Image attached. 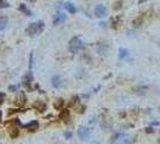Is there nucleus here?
Returning <instances> with one entry per match:
<instances>
[{"mask_svg":"<svg viewBox=\"0 0 160 144\" xmlns=\"http://www.w3.org/2000/svg\"><path fill=\"white\" fill-rule=\"evenodd\" d=\"M60 119L61 120H65V121H69V119H70V112L67 111V109H64V111H61L60 113Z\"/></svg>","mask_w":160,"mask_h":144,"instance_id":"nucleus-12","label":"nucleus"},{"mask_svg":"<svg viewBox=\"0 0 160 144\" xmlns=\"http://www.w3.org/2000/svg\"><path fill=\"white\" fill-rule=\"evenodd\" d=\"M64 9L67 11L69 13H71V15H75L77 12V9H76V6L72 3H65L64 4Z\"/></svg>","mask_w":160,"mask_h":144,"instance_id":"nucleus-7","label":"nucleus"},{"mask_svg":"<svg viewBox=\"0 0 160 144\" xmlns=\"http://www.w3.org/2000/svg\"><path fill=\"white\" fill-rule=\"evenodd\" d=\"M111 23H112V27L116 29V28H118V24L121 23V17H116V18H112L111 19Z\"/></svg>","mask_w":160,"mask_h":144,"instance_id":"nucleus-16","label":"nucleus"},{"mask_svg":"<svg viewBox=\"0 0 160 144\" xmlns=\"http://www.w3.org/2000/svg\"><path fill=\"white\" fill-rule=\"evenodd\" d=\"M34 107H35L37 111L43 112L45 109H46V103L42 102V101H36V102H34Z\"/></svg>","mask_w":160,"mask_h":144,"instance_id":"nucleus-11","label":"nucleus"},{"mask_svg":"<svg viewBox=\"0 0 160 144\" xmlns=\"http://www.w3.org/2000/svg\"><path fill=\"white\" fill-rule=\"evenodd\" d=\"M22 82H23V85H24L27 89L31 90V83H33V74H31V72L25 73V76L22 78Z\"/></svg>","mask_w":160,"mask_h":144,"instance_id":"nucleus-5","label":"nucleus"},{"mask_svg":"<svg viewBox=\"0 0 160 144\" xmlns=\"http://www.w3.org/2000/svg\"><path fill=\"white\" fill-rule=\"evenodd\" d=\"M79 99H78V96H73L72 99L70 100V106H76L77 103H78Z\"/></svg>","mask_w":160,"mask_h":144,"instance_id":"nucleus-19","label":"nucleus"},{"mask_svg":"<svg viewBox=\"0 0 160 144\" xmlns=\"http://www.w3.org/2000/svg\"><path fill=\"white\" fill-rule=\"evenodd\" d=\"M12 130H13V131H10V136L12 137V138H15V137L18 136V129H17V127H13Z\"/></svg>","mask_w":160,"mask_h":144,"instance_id":"nucleus-20","label":"nucleus"},{"mask_svg":"<svg viewBox=\"0 0 160 144\" xmlns=\"http://www.w3.org/2000/svg\"><path fill=\"white\" fill-rule=\"evenodd\" d=\"M0 120H1V113H0Z\"/></svg>","mask_w":160,"mask_h":144,"instance_id":"nucleus-29","label":"nucleus"},{"mask_svg":"<svg viewBox=\"0 0 160 144\" xmlns=\"http://www.w3.org/2000/svg\"><path fill=\"white\" fill-rule=\"evenodd\" d=\"M4 101H5V94H3V93H0V106L4 103Z\"/></svg>","mask_w":160,"mask_h":144,"instance_id":"nucleus-23","label":"nucleus"},{"mask_svg":"<svg viewBox=\"0 0 160 144\" xmlns=\"http://www.w3.org/2000/svg\"><path fill=\"white\" fill-rule=\"evenodd\" d=\"M128 50L127 49H121L119 50V58H121V59H125V58L128 56Z\"/></svg>","mask_w":160,"mask_h":144,"instance_id":"nucleus-18","label":"nucleus"},{"mask_svg":"<svg viewBox=\"0 0 160 144\" xmlns=\"http://www.w3.org/2000/svg\"><path fill=\"white\" fill-rule=\"evenodd\" d=\"M82 48H83V43L78 37H72L70 40V42H69V52H70V53L76 54Z\"/></svg>","mask_w":160,"mask_h":144,"instance_id":"nucleus-2","label":"nucleus"},{"mask_svg":"<svg viewBox=\"0 0 160 144\" xmlns=\"http://www.w3.org/2000/svg\"><path fill=\"white\" fill-rule=\"evenodd\" d=\"M94 13H95V16L98 17V18H102V17H105L107 15V9H106L105 5L99 4V5H96L95 6Z\"/></svg>","mask_w":160,"mask_h":144,"instance_id":"nucleus-3","label":"nucleus"},{"mask_svg":"<svg viewBox=\"0 0 160 144\" xmlns=\"http://www.w3.org/2000/svg\"><path fill=\"white\" fill-rule=\"evenodd\" d=\"M133 24H134V28H140L141 24H142V18H141V17H137L136 19H134Z\"/></svg>","mask_w":160,"mask_h":144,"instance_id":"nucleus-17","label":"nucleus"},{"mask_svg":"<svg viewBox=\"0 0 160 144\" xmlns=\"http://www.w3.org/2000/svg\"><path fill=\"white\" fill-rule=\"evenodd\" d=\"M63 105H64V100L63 99H58L57 101H54V108L55 109H61Z\"/></svg>","mask_w":160,"mask_h":144,"instance_id":"nucleus-15","label":"nucleus"},{"mask_svg":"<svg viewBox=\"0 0 160 144\" xmlns=\"http://www.w3.org/2000/svg\"><path fill=\"white\" fill-rule=\"evenodd\" d=\"M145 1H146V0H139V3H140V4H141V3H145Z\"/></svg>","mask_w":160,"mask_h":144,"instance_id":"nucleus-27","label":"nucleus"},{"mask_svg":"<svg viewBox=\"0 0 160 144\" xmlns=\"http://www.w3.org/2000/svg\"><path fill=\"white\" fill-rule=\"evenodd\" d=\"M25 102H27V97L23 95V94H19L18 99H17V105H18V106H23Z\"/></svg>","mask_w":160,"mask_h":144,"instance_id":"nucleus-14","label":"nucleus"},{"mask_svg":"<svg viewBox=\"0 0 160 144\" xmlns=\"http://www.w3.org/2000/svg\"><path fill=\"white\" fill-rule=\"evenodd\" d=\"M19 11H21L22 13L27 15V16H33V15H31V11H30L29 9H28L24 4H21V5H19Z\"/></svg>","mask_w":160,"mask_h":144,"instance_id":"nucleus-13","label":"nucleus"},{"mask_svg":"<svg viewBox=\"0 0 160 144\" xmlns=\"http://www.w3.org/2000/svg\"><path fill=\"white\" fill-rule=\"evenodd\" d=\"M77 136L81 141H87L90 136V131L88 127H79V130L77 131Z\"/></svg>","mask_w":160,"mask_h":144,"instance_id":"nucleus-4","label":"nucleus"},{"mask_svg":"<svg viewBox=\"0 0 160 144\" xmlns=\"http://www.w3.org/2000/svg\"><path fill=\"white\" fill-rule=\"evenodd\" d=\"M29 1H33V0H29Z\"/></svg>","mask_w":160,"mask_h":144,"instance_id":"nucleus-30","label":"nucleus"},{"mask_svg":"<svg viewBox=\"0 0 160 144\" xmlns=\"http://www.w3.org/2000/svg\"><path fill=\"white\" fill-rule=\"evenodd\" d=\"M10 5L7 3H5L4 0H0V7H9Z\"/></svg>","mask_w":160,"mask_h":144,"instance_id":"nucleus-22","label":"nucleus"},{"mask_svg":"<svg viewBox=\"0 0 160 144\" xmlns=\"http://www.w3.org/2000/svg\"><path fill=\"white\" fill-rule=\"evenodd\" d=\"M65 136H66V138H70L71 137V133H69V132H67V133H65Z\"/></svg>","mask_w":160,"mask_h":144,"instance_id":"nucleus-26","label":"nucleus"},{"mask_svg":"<svg viewBox=\"0 0 160 144\" xmlns=\"http://www.w3.org/2000/svg\"><path fill=\"white\" fill-rule=\"evenodd\" d=\"M65 19H66V17H65L64 13L63 12H57V15L54 16V19H53V24L58 25V24H60V23H64Z\"/></svg>","mask_w":160,"mask_h":144,"instance_id":"nucleus-6","label":"nucleus"},{"mask_svg":"<svg viewBox=\"0 0 160 144\" xmlns=\"http://www.w3.org/2000/svg\"><path fill=\"white\" fill-rule=\"evenodd\" d=\"M122 4H123L122 0H117L116 4H114V5H116V6H114V10H119V9H121L122 7Z\"/></svg>","mask_w":160,"mask_h":144,"instance_id":"nucleus-21","label":"nucleus"},{"mask_svg":"<svg viewBox=\"0 0 160 144\" xmlns=\"http://www.w3.org/2000/svg\"><path fill=\"white\" fill-rule=\"evenodd\" d=\"M45 28V23L42 21H39V22H35V23H31V24L27 28V34L28 35H36V34H40L42 33Z\"/></svg>","mask_w":160,"mask_h":144,"instance_id":"nucleus-1","label":"nucleus"},{"mask_svg":"<svg viewBox=\"0 0 160 144\" xmlns=\"http://www.w3.org/2000/svg\"><path fill=\"white\" fill-rule=\"evenodd\" d=\"M63 84V79L60 76H53L52 77V85L54 88H60Z\"/></svg>","mask_w":160,"mask_h":144,"instance_id":"nucleus-9","label":"nucleus"},{"mask_svg":"<svg viewBox=\"0 0 160 144\" xmlns=\"http://www.w3.org/2000/svg\"><path fill=\"white\" fill-rule=\"evenodd\" d=\"M17 89H18V88H17L16 85H10V86H9V90H10V91H12V93L17 91Z\"/></svg>","mask_w":160,"mask_h":144,"instance_id":"nucleus-24","label":"nucleus"},{"mask_svg":"<svg viewBox=\"0 0 160 144\" xmlns=\"http://www.w3.org/2000/svg\"><path fill=\"white\" fill-rule=\"evenodd\" d=\"M7 27V17L1 16L0 17V31H4Z\"/></svg>","mask_w":160,"mask_h":144,"instance_id":"nucleus-10","label":"nucleus"},{"mask_svg":"<svg viewBox=\"0 0 160 144\" xmlns=\"http://www.w3.org/2000/svg\"><path fill=\"white\" fill-rule=\"evenodd\" d=\"M91 144H99L98 142H93V143H91Z\"/></svg>","mask_w":160,"mask_h":144,"instance_id":"nucleus-28","label":"nucleus"},{"mask_svg":"<svg viewBox=\"0 0 160 144\" xmlns=\"http://www.w3.org/2000/svg\"><path fill=\"white\" fill-rule=\"evenodd\" d=\"M121 144H131V139L130 138H125V139H123V142Z\"/></svg>","mask_w":160,"mask_h":144,"instance_id":"nucleus-25","label":"nucleus"},{"mask_svg":"<svg viewBox=\"0 0 160 144\" xmlns=\"http://www.w3.org/2000/svg\"><path fill=\"white\" fill-rule=\"evenodd\" d=\"M37 127H39V123L36 121V120H33V121H30V123H28V124L24 125V129L29 130V131H35Z\"/></svg>","mask_w":160,"mask_h":144,"instance_id":"nucleus-8","label":"nucleus"}]
</instances>
